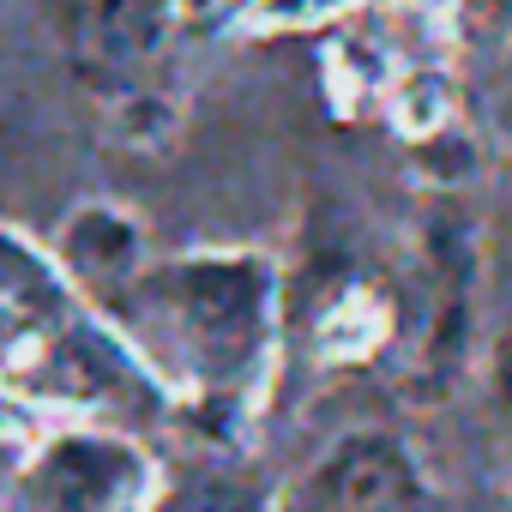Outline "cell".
I'll list each match as a JSON object with an SVG mask.
<instances>
[{"label":"cell","mask_w":512,"mask_h":512,"mask_svg":"<svg viewBox=\"0 0 512 512\" xmlns=\"http://www.w3.org/2000/svg\"><path fill=\"white\" fill-rule=\"evenodd\" d=\"M157 302L211 374L253 368L272 320V278L260 260H181L157 272Z\"/></svg>","instance_id":"6da1fadb"},{"label":"cell","mask_w":512,"mask_h":512,"mask_svg":"<svg viewBox=\"0 0 512 512\" xmlns=\"http://www.w3.org/2000/svg\"><path fill=\"white\" fill-rule=\"evenodd\" d=\"M151 458L121 434H61L25 470V512H145Z\"/></svg>","instance_id":"7a4b0ae2"},{"label":"cell","mask_w":512,"mask_h":512,"mask_svg":"<svg viewBox=\"0 0 512 512\" xmlns=\"http://www.w3.org/2000/svg\"><path fill=\"white\" fill-rule=\"evenodd\" d=\"M410 506H416V470L410 452L386 434L344 440L314 464V476L296 494V512H410Z\"/></svg>","instance_id":"3957f363"},{"label":"cell","mask_w":512,"mask_h":512,"mask_svg":"<svg viewBox=\"0 0 512 512\" xmlns=\"http://www.w3.org/2000/svg\"><path fill=\"white\" fill-rule=\"evenodd\" d=\"M61 260H67V272H73L79 284L115 296V290H127L133 278H145V235H139V223H133L127 211H115V205H85V211H73L67 229H61Z\"/></svg>","instance_id":"277c9868"},{"label":"cell","mask_w":512,"mask_h":512,"mask_svg":"<svg viewBox=\"0 0 512 512\" xmlns=\"http://www.w3.org/2000/svg\"><path fill=\"white\" fill-rule=\"evenodd\" d=\"M386 121L404 139H440L452 121V79L434 67H410L404 79L386 85Z\"/></svg>","instance_id":"5b68a950"},{"label":"cell","mask_w":512,"mask_h":512,"mask_svg":"<svg viewBox=\"0 0 512 512\" xmlns=\"http://www.w3.org/2000/svg\"><path fill=\"white\" fill-rule=\"evenodd\" d=\"M356 0H247L241 7V31L253 37H296V31H326L338 25Z\"/></svg>","instance_id":"8992f818"},{"label":"cell","mask_w":512,"mask_h":512,"mask_svg":"<svg viewBox=\"0 0 512 512\" xmlns=\"http://www.w3.org/2000/svg\"><path fill=\"white\" fill-rule=\"evenodd\" d=\"M380 326H386V314H380V302L368 296V290H350L344 302H338V314L326 320V356H362V350H374L380 344Z\"/></svg>","instance_id":"52a82bcc"},{"label":"cell","mask_w":512,"mask_h":512,"mask_svg":"<svg viewBox=\"0 0 512 512\" xmlns=\"http://www.w3.org/2000/svg\"><path fill=\"white\" fill-rule=\"evenodd\" d=\"M115 133L127 145H163L175 133V109L157 97V91H127L121 109H115Z\"/></svg>","instance_id":"ba28073f"},{"label":"cell","mask_w":512,"mask_h":512,"mask_svg":"<svg viewBox=\"0 0 512 512\" xmlns=\"http://www.w3.org/2000/svg\"><path fill=\"white\" fill-rule=\"evenodd\" d=\"M163 512H253V506H247V494H235L223 482H199V488H181Z\"/></svg>","instance_id":"9c48e42d"},{"label":"cell","mask_w":512,"mask_h":512,"mask_svg":"<svg viewBox=\"0 0 512 512\" xmlns=\"http://www.w3.org/2000/svg\"><path fill=\"white\" fill-rule=\"evenodd\" d=\"M494 368H500V398L512 404V326H506V338H500V362H494Z\"/></svg>","instance_id":"30bf717a"}]
</instances>
